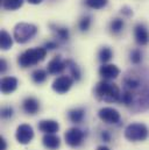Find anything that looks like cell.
<instances>
[{"label": "cell", "instance_id": "6da1fadb", "mask_svg": "<svg viewBox=\"0 0 149 150\" xmlns=\"http://www.w3.org/2000/svg\"><path fill=\"white\" fill-rule=\"evenodd\" d=\"M94 96L98 100L104 103H116L121 99V92L118 85L109 80L99 81L94 88Z\"/></svg>", "mask_w": 149, "mask_h": 150}, {"label": "cell", "instance_id": "7a4b0ae2", "mask_svg": "<svg viewBox=\"0 0 149 150\" xmlns=\"http://www.w3.org/2000/svg\"><path fill=\"white\" fill-rule=\"evenodd\" d=\"M45 56H47L45 48H32L23 51L19 56L18 63L21 68H29L42 62L45 58Z\"/></svg>", "mask_w": 149, "mask_h": 150}, {"label": "cell", "instance_id": "3957f363", "mask_svg": "<svg viewBox=\"0 0 149 150\" xmlns=\"http://www.w3.org/2000/svg\"><path fill=\"white\" fill-rule=\"evenodd\" d=\"M37 27L35 25L32 23H27V22H20L14 27V40L20 43H27L28 41H31L32 38L36 35Z\"/></svg>", "mask_w": 149, "mask_h": 150}, {"label": "cell", "instance_id": "277c9868", "mask_svg": "<svg viewBox=\"0 0 149 150\" xmlns=\"http://www.w3.org/2000/svg\"><path fill=\"white\" fill-rule=\"evenodd\" d=\"M149 130L147 126L143 125V123H140V122L131 123L125 129V137L128 141H132V142L145 141V140H147Z\"/></svg>", "mask_w": 149, "mask_h": 150}, {"label": "cell", "instance_id": "5b68a950", "mask_svg": "<svg viewBox=\"0 0 149 150\" xmlns=\"http://www.w3.org/2000/svg\"><path fill=\"white\" fill-rule=\"evenodd\" d=\"M85 137V133L83 130H80L79 128H70L67 130V133L64 134V139L68 146H70L71 148H77L79 147Z\"/></svg>", "mask_w": 149, "mask_h": 150}, {"label": "cell", "instance_id": "8992f818", "mask_svg": "<svg viewBox=\"0 0 149 150\" xmlns=\"http://www.w3.org/2000/svg\"><path fill=\"white\" fill-rule=\"evenodd\" d=\"M15 137H16V141H18L20 144H28V143H31V141L34 139V130H33V127L29 126V125H27V123L20 125V126L16 128Z\"/></svg>", "mask_w": 149, "mask_h": 150}, {"label": "cell", "instance_id": "52a82bcc", "mask_svg": "<svg viewBox=\"0 0 149 150\" xmlns=\"http://www.w3.org/2000/svg\"><path fill=\"white\" fill-rule=\"evenodd\" d=\"M72 84H74V78H71L69 76H60L53 81L51 86L55 92H57L60 94H64L71 88Z\"/></svg>", "mask_w": 149, "mask_h": 150}, {"label": "cell", "instance_id": "ba28073f", "mask_svg": "<svg viewBox=\"0 0 149 150\" xmlns=\"http://www.w3.org/2000/svg\"><path fill=\"white\" fill-rule=\"evenodd\" d=\"M98 116L101 121L109 125H116L120 122V119H121L120 113L112 107H103L101 110H99Z\"/></svg>", "mask_w": 149, "mask_h": 150}, {"label": "cell", "instance_id": "9c48e42d", "mask_svg": "<svg viewBox=\"0 0 149 150\" xmlns=\"http://www.w3.org/2000/svg\"><path fill=\"white\" fill-rule=\"evenodd\" d=\"M68 68L67 61H63L61 56H55L47 65V71L50 75H58Z\"/></svg>", "mask_w": 149, "mask_h": 150}, {"label": "cell", "instance_id": "30bf717a", "mask_svg": "<svg viewBox=\"0 0 149 150\" xmlns=\"http://www.w3.org/2000/svg\"><path fill=\"white\" fill-rule=\"evenodd\" d=\"M99 75L101 78H104V80H111L120 75V70L114 64H103L99 68Z\"/></svg>", "mask_w": 149, "mask_h": 150}, {"label": "cell", "instance_id": "8fae6325", "mask_svg": "<svg viewBox=\"0 0 149 150\" xmlns=\"http://www.w3.org/2000/svg\"><path fill=\"white\" fill-rule=\"evenodd\" d=\"M134 36H135V41L140 45H147L149 43V32L147 27L142 23H139L135 26Z\"/></svg>", "mask_w": 149, "mask_h": 150}, {"label": "cell", "instance_id": "7c38bea8", "mask_svg": "<svg viewBox=\"0 0 149 150\" xmlns=\"http://www.w3.org/2000/svg\"><path fill=\"white\" fill-rule=\"evenodd\" d=\"M38 130L44 134H55L60 129V125L55 120H42L37 125Z\"/></svg>", "mask_w": 149, "mask_h": 150}, {"label": "cell", "instance_id": "4fadbf2b", "mask_svg": "<svg viewBox=\"0 0 149 150\" xmlns=\"http://www.w3.org/2000/svg\"><path fill=\"white\" fill-rule=\"evenodd\" d=\"M18 87V79L15 77H5L0 81V90L4 94L14 92Z\"/></svg>", "mask_w": 149, "mask_h": 150}, {"label": "cell", "instance_id": "5bb4252c", "mask_svg": "<svg viewBox=\"0 0 149 150\" xmlns=\"http://www.w3.org/2000/svg\"><path fill=\"white\" fill-rule=\"evenodd\" d=\"M42 143L49 150H56L61 147V140L55 134H44L42 139Z\"/></svg>", "mask_w": 149, "mask_h": 150}, {"label": "cell", "instance_id": "9a60e30c", "mask_svg": "<svg viewBox=\"0 0 149 150\" xmlns=\"http://www.w3.org/2000/svg\"><path fill=\"white\" fill-rule=\"evenodd\" d=\"M22 108L23 111L27 113V114H31V115H34L38 112L40 110V103L36 98H33V97H28L23 100L22 103Z\"/></svg>", "mask_w": 149, "mask_h": 150}, {"label": "cell", "instance_id": "2e32d148", "mask_svg": "<svg viewBox=\"0 0 149 150\" xmlns=\"http://www.w3.org/2000/svg\"><path fill=\"white\" fill-rule=\"evenodd\" d=\"M12 45H13L12 36L6 30H1V33H0V47H1V50H8V49L12 48Z\"/></svg>", "mask_w": 149, "mask_h": 150}, {"label": "cell", "instance_id": "e0dca14e", "mask_svg": "<svg viewBox=\"0 0 149 150\" xmlns=\"http://www.w3.org/2000/svg\"><path fill=\"white\" fill-rule=\"evenodd\" d=\"M50 28L53 29V32L55 33V35L62 41H68L70 38V33L69 29L65 27H60V26H55V25H50Z\"/></svg>", "mask_w": 149, "mask_h": 150}, {"label": "cell", "instance_id": "ac0fdd59", "mask_svg": "<svg viewBox=\"0 0 149 150\" xmlns=\"http://www.w3.org/2000/svg\"><path fill=\"white\" fill-rule=\"evenodd\" d=\"M69 120L74 123H80L83 120H84V116H85V111L83 108H74V110H71L69 114Z\"/></svg>", "mask_w": 149, "mask_h": 150}, {"label": "cell", "instance_id": "d6986e66", "mask_svg": "<svg viewBox=\"0 0 149 150\" xmlns=\"http://www.w3.org/2000/svg\"><path fill=\"white\" fill-rule=\"evenodd\" d=\"M23 5V0H4L2 6L7 11H15L19 9Z\"/></svg>", "mask_w": 149, "mask_h": 150}, {"label": "cell", "instance_id": "ffe728a7", "mask_svg": "<svg viewBox=\"0 0 149 150\" xmlns=\"http://www.w3.org/2000/svg\"><path fill=\"white\" fill-rule=\"evenodd\" d=\"M67 64H68V68L67 69H69V71H70V74L72 76L74 80H79L82 74H80V70H79L78 65L74 63V61H71V59H68L67 61Z\"/></svg>", "mask_w": 149, "mask_h": 150}, {"label": "cell", "instance_id": "44dd1931", "mask_svg": "<svg viewBox=\"0 0 149 150\" xmlns=\"http://www.w3.org/2000/svg\"><path fill=\"white\" fill-rule=\"evenodd\" d=\"M112 57H113V52H112L111 48L104 47V48L100 49V51H99V59H100V62L106 64L109 61H111Z\"/></svg>", "mask_w": 149, "mask_h": 150}, {"label": "cell", "instance_id": "7402d4cb", "mask_svg": "<svg viewBox=\"0 0 149 150\" xmlns=\"http://www.w3.org/2000/svg\"><path fill=\"white\" fill-rule=\"evenodd\" d=\"M47 71H44V70H42V69H37L35 70L33 74H32V79H33V81L34 83H36V84H42L43 81H45V79H47Z\"/></svg>", "mask_w": 149, "mask_h": 150}, {"label": "cell", "instance_id": "603a6c76", "mask_svg": "<svg viewBox=\"0 0 149 150\" xmlns=\"http://www.w3.org/2000/svg\"><path fill=\"white\" fill-rule=\"evenodd\" d=\"M125 27V22L122 19H114L110 25V29L113 34H119Z\"/></svg>", "mask_w": 149, "mask_h": 150}, {"label": "cell", "instance_id": "cb8c5ba5", "mask_svg": "<svg viewBox=\"0 0 149 150\" xmlns=\"http://www.w3.org/2000/svg\"><path fill=\"white\" fill-rule=\"evenodd\" d=\"M109 0H85V5L92 9H100L107 5Z\"/></svg>", "mask_w": 149, "mask_h": 150}, {"label": "cell", "instance_id": "d4e9b609", "mask_svg": "<svg viewBox=\"0 0 149 150\" xmlns=\"http://www.w3.org/2000/svg\"><path fill=\"white\" fill-rule=\"evenodd\" d=\"M129 57H131V62H132L133 64H139V63H141V61H142V54H141V51H140L139 49L132 50Z\"/></svg>", "mask_w": 149, "mask_h": 150}, {"label": "cell", "instance_id": "484cf974", "mask_svg": "<svg viewBox=\"0 0 149 150\" xmlns=\"http://www.w3.org/2000/svg\"><path fill=\"white\" fill-rule=\"evenodd\" d=\"M79 29L80 32H87L90 26H91V18L90 16H84L82 18V20L79 21Z\"/></svg>", "mask_w": 149, "mask_h": 150}, {"label": "cell", "instance_id": "4316f807", "mask_svg": "<svg viewBox=\"0 0 149 150\" xmlns=\"http://www.w3.org/2000/svg\"><path fill=\"white\" fill-rule=\"evenodd\" d=\"M12 115H13V108L12 107L7 106V107H4L1 110V117L2 119H9V117H12Z\"/></svg>", "mask_w": 149, "mask_h": 150}, {"label": "cell", "instance_id": "83f0119b", "mask_svg": "<svg viewBox=\"0 0 149 150\" xmlns=\"http://www.w3.org/2000/svg\"><path fill=\"white\" fill-rule=\"evenodd\" d=\"M57 47H58V44H57L55 41H49V42H47V43L44 44L43 48H45V50H54V49H56Z\"/></svg>", "mask_w": 149, "mask_h": 150}, {"label": "cell", "instance_id": "f1b7e54d", "mask_svg": "<svg viewBox=\"0 0 149 150\" xmlns=\"http://www.w3.org/2000/svg\"><path fill=\"white\" fill-rule=\"evenodd\" d=\"M100 137H101V140H103L104 142H110V141H111V134H110L109 130H104V132H101Z\"/></svg>", "mask_w": 149, "mask_h": 150}, {"label": "cell", "instance_id": "f546056e", "mask_svg": "<svg viewBox=\"0 0 149 150\" xmlns=\"http://www.w3.org/2000/svg\"><path fill=\"white\" fill-rule=\"evenodd\" d=\"M6 70H7V63L4 58H1V61H0V71H1V74H4Z\"/></svg>", "mask_w": 149, "mask_h": 150}, {"label": "cell", "instance_id": "4dcf8cb0", "mask_svg": "<svg viewBox=\"0 0 149 150\" xmlns=\"http://www.w3.org/2000/svg\"><path fill=\"white\" fill-rule=\"evenodd\" d=\"M121 13H123V14H126V15H132L133 14V12H132V9L129 8V7H127V6H125L122 9H121Z\"/></svg>", "mask_w": 149, "mask_h": 150}, {"label": "cell", "instance_id": "1f68e13d", "mask_svg": "<svg viewBox=\"0 0 149 150\" xmlns=\"http://www.w3.org/2000/svg\"><path fill=\"white\" fill-rule=\"evenodd\" d=\"M6 148H7L6 141H5L4 137H1V139H0V150H6Z\"/></svg>", "mask_w": 149, "mask_h": 150}, {"label": "cell", "instance_id": "d6a6232c", "mask_svg": "<svg viewBox=\"0 0 149 150\" xmlns=\"http://www.w3.org/2000/svg\"><path fill=\"white\" fill-rule=\"evenodd\" d=\"M26 1H28V2L32 4V5H38V4H41L43 0H26Z\"/></svg>", "mask_w": 149, "mask_h": 150}, {"label": "cell", "instance_id": "836d02e7", "mask_svg": "<svg viewBox=\"0 0 149 150\" xmlns=\"http://www.w3.org/2000/svg\"><path fill=\"white\" fill-rule=\"evenodd\" d=\"M97 150H110L106 146H100V147H98L97 148Z\"/></svg>", "mask_w": 149, "mask_h": 150}, {"label": "cell", "instance_id": "e575fe53", "mask_svg": "<svg viewBox=\"0 0 149 150\" xmlns=\"http://www.w3.org/2000/svg\"><path fill=\"white\" fill-rule=\"evenodd\" d=\"M51 1H55V0H51Z\"/></svg>", "mask_w": 149, "mask_h": 150}]
</instances>
